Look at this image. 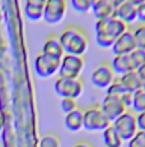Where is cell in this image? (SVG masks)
<instances>
[{"label":"cell","instance_id":"1","mask_svg":"<svg viewBox=\"0 0 145 147\" xmlns=\"http://www.w3.org/2000/svg\"><path fill=\"white\" fill-rule=\"evenodd\" d=\"M96 41L98 46L107 49L112 47L116 40L121 35H124L129 28L122 21L116 17L98 19L96 22Z\"/></svg>","mask_w":145,"mask_h":147},{"label":"cell","instance_id":"2","mask_svg":"<svg viewBox=\"0 0 145 147\" xmlns=\"http://www.w3.org/2000/svg\"><path fill=\"white\" fill-rule=\"evenodd\" d=\"M63 50L68 55L83 56L88 50V36L82 28L76 26H69L59 36Z\"/></svg>","mask_w":145,"mask_h":147},{"label":"cell","instance_id":"3","mask_svg":"<svg viewBox=\"0 0 145 147\" xmlns=\"http://www.w3.org/2000/svg\"><path fill=\"white\" fill-rule=\"evenodd\" d=\"M111 125L116 129L124 142H129L131 138L138 133V124H136V114L132 110H126L121 117H118Z\"/></svg>","mask_w":145,"mask_h":147},{"label":"cell","instance_id":"4","mask_svg":"<svg viewBox=\"0 0 145 147\" xmlns=\"http://www.w3.org/2000/svg\"><path fill=\"white\" fill-rule=\"evenodd\" d=\"M111 125V121L103 114L99 106H90L84 111L83 128L90 132H103Z\"/></svg>","mask_w":145,"mask_h":147},{"label":"cell","instance_id":"5","mask_svg":"<svg viewBox=\"0 0 145 147\" xmlns=\"http://www.w3.org/2000/svg\"><path fill=\"white\" fill-rule=\"evenodd\" d=\"M54 90L56 92V95L60 96L61 98H72V100H76L83 94L84 84H83V82L79 78L71 80V78L59 77L55 81Z\"/></svg>","mask_w":145,"mask_h":147},{"label":"cell","instance_id":"6","mask_svg":"<svg viewBox=\"0 0 145 147\" xmlns=\"http://www.w3.org/2000/svg\"><path fill=\"white\" fill-rule=\"evenodd\" d=\"M84 68V59L83 56H75V55H65L63 56L59 68V77L61 78H71L76 80L79 78L80 73Z\"/></svg>","mask_w":145,"mask_h":147},{"label":"cell","instance_id":"7","mask_svg":"<svg viewBox=\"0 0 145 147\" xmlns=\"http://www.w3.org/2000/svg\"><path fill=\"white\" fill-rule=\"evenodd\" d=\"M60 63H61L60 59L51 58V56L45 55V54L41 53L35 59V70L40 77L49 78L59 72Z\"/></svg>","mask_w":145,"mask_h":147},{"label":"cell","instance_id":"8","mask_svg":"<svg viewBox=\"0 0 145 147\" xmlns=\"http://www.w3.org/2000/svg\"><path fill=\"white\" fill-rule=\"evenodd\" d=\"M66 13L65 0H47L45 3L43 17L45 22L49 24H56L63 21Z\"/></svg>","mask_w":145,"mask_h":147},{"label":"cell","instance_id":"9","mask_svg":"<svg viewBox=\"0 0 145 147\" xmlns=\"http://www.w3.org/2000/svg\"><path fill=\"white\" fill-rule=\"evenodd\" d=\"M92 84L97 88H104L107 90L111 86L113 81H115V73H113L112 68L110 63H101L99 65L94 68L93 73L90 76Z\"/></svg>","mask_w":145,"mask_h":147},{"label":"cell","instance_id":"10","mask_svg":"<svg viewBox=\"0 0 145 147\" xmlns=\"http://www.w3.org/2000/svg\"><path fill=\"white\" fill-rule=\"evenodd\" d=\"M99 107H101V110L103 111V114L111 121V124H112V121H115L117 118L121 117L126 111V109H125L124 104L121 102L120 97H117V96H110V95L104 96V98H103Z\"/></svg>","mask_w":145,"mask_h":147},{"label":"cell","instance_id":"11","mask_svg":"<svg viewBox=\"0 0 145 147\" xmlns=\"http://www.w3.org/2000/svg\"><path fill=\"white\" fill-rule=\"evenodd\" d=\"M141 3V0H121L120 5L115 10V17L122 21L125 24H130L138 19L136 8Z\"/></svg>","mask_w":145,"mask_h":147},{"label":"cell","instance_id":"12","mask_svg":"<svg viewBox=\"0 0 145 147\" xmlns=\"http://www.w3.org/2000/svg\"><path fill=\"white\" fill-rule=\"evenodd\" d=\"M112 49L113 55H129L136 49L135 38H134V33L131 30H127L124 35H121L113 44Z\"/></svg>","mask_w":145,"mask_h":147},{"label":"cell","instance_id":"13","mask_svg":"<svg viewBox=\"0 0 145 147\" xmlns=\"http://www.w3.org/2000/svg\"><path fill=\"white\" fill-rule=\"evenodd\" d=\"M92 13L98 19L110 18L115 17V7H113L112 0H97L92 3Z\"/></svg>","mask_w":145,"mask_h":147},{"label":"cell","instance_id":"14","mask_svg":"<svg viewBox=\"0 0 145 147\" xmlns=\"http://www.w3.org/2000/svg\"><path fill=\"white\" fill-rule=\"evenodd\" d=\"M110 65H111V68H112L113 73H115V74H118V76L126 74V73L135 70L132 61H131L130 55H117V56H113V59L111 60Z\"/></svg>","mask_w":145,"mask_h":147},{"label":"cell","instance_id":"15","mask_svg":"<svg viewBox=\"0 0 145 147\" xmlns=\"http://www.w3.org/2000/svg\"><path fill=\"white\" fill-rule=\"evenodd\" d=\"M42 54L49 55L55 59H60V60L63 59L65 53H64L63 46H61L57 36H50V37L46 38V41H45V44L42 46Z\"/></svg>","mask_w":145,"mask_h":147},{"label":"cell","instance_id":"16","mask_svg":"<svg viewBox=\"0 0 145 147\" xmlns=\"http://www.w3.org/2000/svg\"><path fill=\"white\" fill-rule=\"evenodd\" d=\"M45 0H28L24 3V13L29 21H38L43 17Z\"/></svg>","mask_w":145,"mask_h":147},{"label":"cell","instance_id":"17","mask_svg":"<svg viewBox=\"0 0 145 147\" xmlns=\"http://www.w3.org/2000/svg\"><path fill=\"white\" fill-rule=\"evenodd\" d=\"M83 121H84V111L82 109H75L74 111L65 115V124L66 129L70 132H79L83 128Z\"/></svg>","mask_w":145,"mask_h":147},{"label":"cell","instance_id":"18","mask_svg":"<svg viewBox=\"0 0 145 147\" xmlns=\"http://www.w3.org/2000/svg\"><path fill=\"white\" fill-rule=\"evenodd\" d=\"M118 81L121 82V84L124 86V88L130 94H135L136 91L143 88V84H141V81L139 78L136 70H132V72H129L126 74L120 76Z\"/></svg>","mask_w":145,"mask_h":147},{"label":"cell","instance_id":"19","mask_svg":"<svg viewBox=\"0 0 145 147\" xmlns=\"http://www.w3.org/2000/svg\"><path fill=\"white\" fill-rule=\"evenodd\" d=\"M103 143H104V147H122L124 141L116 132V129L110 125L107 129L103 131Z\"/></svg>","mask_w":145,"mask_h":147},{"label":"cell","instance_id":"20","mask_svg":"<svg viewBox=\"0 0 145 147\" xmlns=\"http://www.w3.org/2000/svg\"><path fill=\"white\" fill-rule=\"evenodd\" d=\"M132 111L135 113H144L145 111V90H139L135 94H132Z\"/></svg>","mask_w":145,"mask_h":147},{"label":"cell","instance_id":"21","mask_svg":"<svg viewBox=\"0 0 145 147\" xmlns=\"http://www.w3.org/2000/svg\"><path fill=\"white\" fill-rule=\"evenodd\" d=\"M135 44L138 49L145 50V24H140L132 31Z\"/></svg>","mask_w":145,"mask_h":147},{"label":"cell","instance_id":"22","mask_svg":"<svg viewBox=\"0 0 145 147\" xmlns=\"http://www.w3.org/2000/svg\"><path fill=\"white\" fill-rule=\"evenodd\" d=\"M129 55L131 58V61H132L135 70L145 64V50H141V49H138V47H136V49L131 54H129Z\"/></svg>","mask_w":145,"mask_h":147},{"label":"cell","instance_id":"23","mask_svg":"<svg viewBox=\"0 0 145 147\" xmlns=\"http://www.w3.org/2000/svg\"><path fill=\"white\" fill-rule=\"evenodd\" d=\"M126 90L124 88V86L121 84V82L118 80H115L111 83V86L108 87L107 90H106V95H110V96H117V97H120V96H122L124 94H126Z\"/></svg>","mask_w":145,"mask_h":147},{"label":"cell","instance_id":"24","mask_svg":"<svg viewBox=\"0 0 145 147\" xmlns=\"http://www.w3.org/2000/svg\"><path fill=\"white\" fill-rule=\"evenodd\" d=\"M92 3L90 0H71V7L78 13H88L92 9Z\"/></svg>","mask_w":145,"mask_h":147},{"label":"cell","instance_id":"25","mask_svg":"<svg viewBox=\"0 0 145 147\" xmlns=\"http://www.w3.org/2000/svg\"><path fill=\"white\" fill-rule=\"evenodd\" d=\"M40 147H60V140L55 134H46L41 138Z\"/></svg>","mask_w":145,"mask_h":147},{"label":"cell","instance_id":"26","mask_svg":"<svg viewBox=\"0 0 145 147\" xmlns=\"http://www.w3.org/2000/svg\"><path fill=\"white\" fill-rule=\"evenodd\" d=\"M127 147H145V132L138 131V133L127 142Z\"/></svg>","mask_w":145,"mask_h":147},{"label":"cell","instance_id":"27","mask_svg":"<svg viewBox=\"0 0 145 147\" xmlns=\"http://www.w3.org/2000/svg\"><path fill=\"white\" fill-rule=\"evenodd\" d=\"M60 107H61V110H63V113L69 114V113L74 111V110L76 109V102H75V100H72V98H61Z\"/></svg>","mask_w":145,"mask_h":147},{"label":"cell","instance_id":"28","mask_svg":"<svg viewBox=\"0 0 145 147\" xmlns=\"http://www.w3.org/2000/svg\"><path fill=\"white\" fill-rule=\"evenodd\" d=\"M136 13H138V21L141 24H145V0H141V3L138 5Z\"/></svg>","mask_w":145,"mask_h":147},{"label":"cell","instance_id":"29","mask_svg":"<svg viewBox=\"0 0 145 147\" xmlns=\"http://www.w3.org/2000/svg\"><path fill=\"white\" fill-rule=\"evenodd\" d=\"M120 100L124 104L126 110H129L132 106V94H130V92H126V94H124L122 96H120Z\"/></svg>","mask_w":145,"mask_h":147},{"label":"cell","instance_id":"30","mask_svg":"<svg viewBox=\"0 0 145 147\" xmlns=\"http://www.w3.org/2000/svg\"><path fill=\"white\" fill-rule=\"evenodd\" d=\"M136 124H138L139 131H144L145 132V111L136 114Z\"/></svg>","mask_w":145,"mask_h":147},{"label":"cell","instance_id":"31","mask_svg":"<svg viewBox=\"0 0 145 147\" xmlns=\"http://www.w3.org/2000/svg\"><path fill=\"white\" fill-rule=\"evenodd\" d=\"M136 73H138L139 78H140V81H141V84H143V87H144L145 86V64L141 65L140 68H138V69H136Z\"/></svg>","mask_w":145,"mask_h":147},{"label":"cell","instance_id":"32","mask_svg":"<svg viewBox=\"0 0 145 147\" xmlns=\"http://www.w3.org/2000/svg\"><path fill=\"white\" fill-rule=\"evenodd\" d=\"M72 147H94L92 145L90 142H88V141H79V142H76Z\"/></svg>","mask_w":145,"mask_h":147},{"label":"cell","instance_id":"33","mask_svg":"<svg viewBox=\"0 0 145 147\" xmlns=\"http://www.w3.org/2000/svg\"><path fill=\"white\" fill-rule=\"evenodd\" d=\"M3 128H4V118H3V115L0 114V133H1Z\"/></svg>","mask_w":145,"mask_h":147},{"label":"cell","instance_id":"34","mask_svg":"<svg viewBox=\"0 0 145 147\" xmlns=\"http://www.w3.org/2000/svg\"><path fill=\"white\" fill-rule=\"evenodd\" d=\"M143 90H145V86H144V87H143Z\"/></svg>","mask_w":145,"mask_h":147},{"label":"cell","instance_id":"35","mask_svg":"<svg viewBox=\"0 0 145 147\" xmlns=\"http://www.w3.org/2000/svg\"><path fill=\"white\" fill-rule=\"evenodd\" d=\"M0 147H1V146H0Z\"/></svg>","mask_w":145,"mask_h":147}]
</instances>
